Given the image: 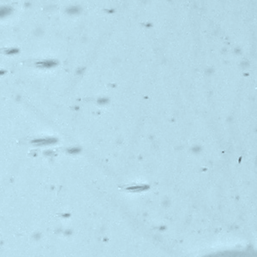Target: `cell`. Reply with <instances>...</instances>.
Masks as SVG:
<instances>
[{
	"label": "cell",
	"instance_id": "cell-1",
	"mask_svg": "<svg viewBox=\"0 0 257 257\" xmlns=\"http://www.w3.org/2000/svg\"><path fill=\"white\" fill-rule=\"evenodd\" d=\"M57 142V140L54 137H46V138H40V139H35L32 141V144L35 145V146H47V145H51L53 143H56Z\"/></svg>",
	"mask_w": 257,
	"mask_h": 257
},
{
	"label": "cell",
	"instance_id": "cell-7",
	"mask_svg": "<svg viewBox=\"0 0 257 257\" xmlns=\"http://www.w3.org/2000/svg\"><path fill=\"white\" fill-rule=\"evenodd\" d=\"M108 102V99H106V98H104V99H100V100H98V103L99 104H100V105H104V104H106Z\"/></svg>",
	"mask_w": 257,
	"mask_h": 257
},
{
	"label": "cell",
	"instance_id": "cell-3",
	"mask_svg": "<svg viewBox=\"0 0 257 257\" xmlns=\"http://www.w3.org/2000/svg\"><path fill=\"white\" fill-rule=\"evenodd\" d=\"M80 7H78V6H72V7H70V8H68L67 9V13L70 15H76V14H78L79 12H80Z\"/></svg>",
	"mask_w": 257,
	"mask_h": 257
},
{
	"label": "cell",
	"instance_id": "cell-2",
	"mask_svg": "<svg viewBox=\"0 0 257 257\" xmlns=\"http://www.w3.org/2000/svg\"><path fill=\"white\" fill-rule=\"evenodd\" d=\"M57 64V62L56 60L53 59H47V60H42L39 62L36 63V65L39 67H42V68H52V67L56 66Z\"/></svg>",
	"mask_w": 257,
	"mask_h": 257
},
{
	"label": "cell",
	"instance_id": "cell-6",
	"mask_svg": "<svg viewBox=\"0 0 257 257\" xmlns=\"http://www.w3.org/2000/svg\"><path fill=\"white\" fill-rule=\"evenodd\" d=\"M18 49H16V48H12V49H10V50H7L6 51V53L7 54H15V53H18Z\"/></svg>",
	"mask_w": 257,
	"mask_h": 257
},
{
	"label": "cell",
	"instance_id": "cell-5",
	"mask_svg": "<svg viewBox=\"0 0 257 257\" xmlns=\"http://www.w3.org/2000/svg\"><path fill=\"white\" fill-rule=\"evenodd\" d=\"M80 151H81V149L78 148H69V149L67 150V152H69V153H71V154H76V153H78Z\"/></svg>",
	"mask_w": 257,
	"mask_h": 257
},
{
	"label": "cell",
	"instance_id": "cell-4",
	"mask_svg": "<svg viewBox=\"0 0 257 257\" xmlns=\"http://www.w3.org/2000/svg\"><path fill=\"white\" fill-rule=\"evenodd\" d=\"M10 13H11V8L10 7H4L1 9V17H5Z\"/></svg>",
	"mask_w": 257,
	"mask_h": 257
}]
</instances>
